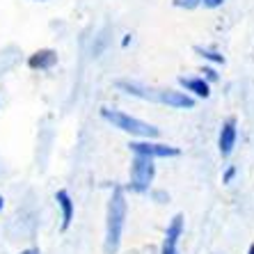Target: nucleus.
Segmentation results:
<instances>
[{"label": "nucleus", "instance_id": "obj_1", "mask_svg": "<svg viewBox=\"0 0 254 254\" xmlns=\"http://www.w3.org/2000/svg\"><path fill=\"white\" fill-rule=\"evenodd\" d=\"M126 195L122 188L113 190V197L108 201V215H106V254H117L119 243H122V231H124V220H126Z\"/></svg>", "mask_w": 254, "mask_h": 254}, {"label": "nucleus", "instance_id": "obj_2", "mask_svg": "<svg viewBox=\"0 0 254 254\" xmlns=\"http://www.w3.org/2000/svg\"><path fill=\"white\" fill-rule=\"evenodd\" d=\"M101 117L106 119V122H110L115 128L124 130V133H130V135H135V137H147V140H151V137H158V133H160L154 124H147V122H142V119H135L126 113H119V110H110V108H103V110H101Z\"/></svg>", "mask_w": 254, "mask_h": 254}, {"label": "nucleus", "instance_id": "obj_3", "mask_svg": "<svg viewBox=\"0 0 254 254\" xmlns=\"http://www.w3.org/2000/svg\"><path fill=\"white\" fill-rule=\"evenodd\" d=\"M119 87H124L126 92L133 96L156 101V103H163V106H172V108H192L195 106V101L190 99L186 92H174V89H142V87H137V85H126V83H122Z\"/></svg>", "mask_w": 254, "mask_h": 254}, {"label": "nucleus", "instance_id": "obj_4", "mask_svg": "<svg viewBox=\"0 0 254 254\" xmlns=\"http://www.w3.org/2000/svg\"><path fill=\"white\" fill-rule=\"evenodd\" d=\"M154 177H156L154 158L135 156L133 163H130V184H128V188L133 190V192H144V190H149Z\"/></svg>", "mask_w": 254, "mask_h": 254}, {"label": "nucleus", "instance_id": "obj_5", "mask_svg": "<svg viewBox=\"0 0 254 254\" xmlns=\"http://www.w3.org/2000/svg\"><path fill=\"white\" fill-rule=\"evenodd\" d=\"M130 151L135 156H147V158H170V156H179L177 147H170V144H158V142H130L128 144Z\"/></svg>", "mask_w": 254, "mask_h": 254}, {"label": "nucleus", "instance_id": "obj_6", "mask_svg": "<svg viewBox=\"0 0 254 254\" xmlns=\"http://www.w3.org/2000/svg\"><path fill=\"white\" fill-rule=\"evenodd\" d=\"M181 234H184V215L177 213V215L172 218V222L167 225L160 254H179V238H181Z\"/></svg>", "mask_w": 254, "mask_h": 254}, {"label": "nucleus", "instance_id": "obj_7", "mask_svg": "<svg viewBox=\"0 0 254 254\" xmlns=\"http://www.w3.org/2000/svg\"><path fill=\"white\" fill-rule=\"evenodd\" d=\"M236 119L231 117L227 119L225 124H222V128H220V140H218V147H220V154H222V158H227V156L234 151V147H236Z\"/></svg>", "mask_w": 254, "mask_h": 254}, {"label": "nucleus", "instance_id": "obj_8", "mask_svg": "<svg viewBox=\"0 0 254 254\" xmlns=\"http://www.w3.org/2000/svg\"><path fill=\"white\" fill-rule=\"evenodd\" d=\"M55 201H58L60 211H62V229H69L71 222H73V199L66 190H58L55 192Z\"/></svg>", "mask_w": 254, "mask_h": 254}, {"label": "nucleus", "instance_id": "obj_9", "mask_svg": "<svg viewBox=\"0 0 254 254\" xmlns=\"http://www.w3.org/2000/svg\"><path fill=\"white\" fill-rule=\"evenodd\" d=\"M55 62H58V53L55 51H37L35 55H30L28 60V64L30 69H42V71H48V69H53Z\"/></svg>", "mask_w": 254, "mask_h": 254}, {"label": "nucleus", "instance_id": "obj_10", "mask_svg": "<svg viewBox=\"0 0 254 254\" xmlns=\"http://www.w3.org/2000/svg\"><path fill=\"white\" fill-rule=\"evenodd\" d=\"M179 83L184 85L188 92H192L195 96H201V99H206L211 94V89H208V83L204 78H179Z\"/></svg>", "mask_w": 254, "mask_h": 254}, {"label": "nucleus", "instance_id": "obj_11", "mask_svg": "<svg viewBox=\"0 0 254 254\" xmlns=\"http://www.w3.org/2000/svg\"><path fill=\"white\" fill-rule=\"evenodd\" d=\"M197 51H199V53L204 55V58H206V60H213V62H225V60H222V55L213 53V51H204V48H197Z\"/></svg>", "mask_w": 254, "mask_h": 254}, {"label": "nucleus", "instance_id": "obj_12", "mask_svg": "<svg viewBox=\"0 0 254 254\" xmlns=\"http://www.w3.org/2000/svg\"><path fill=\"white\" fill-rule=\"evenodd\" d=\"M234 177H236V167L229 165V167H227V172L222 174V184H231V181H234Z\"/></svg>", "mask_w": 254, "mask_h": 254}, {"label": "nucleus", "instance_id": "obj_13", "mask_svg": "<svg viewBox=\"0 0 254 254\" xmlns=\"http://www.w3.org/2000/svg\"><path fill=\"white\" fill-rule=\"evenodd\" d=\"M201 0H174V5L177 7H188V9H192V7H197Z\"/></svg>", "mask_w": 254, "mask_h": 254}, {"label": "nucleus", "instance_id": "obj_14", "mask_svg": "<svg viewBox=\"0 0 254 254\" xmlns=\"http://www.w3.org/2000/svg\"><path fill=\"white\" fill-rule=\"evenodd\" d=\"M204 73H206V78H208V80H218V73H215V71H213V69H204Z\"/></svg>", "mask_w": 254, "mask_h": 254}, {"label": "nucleus", "instance_id": "obj_15", "mask_svg": "<svg viewBox=\"0 0 254 254\" xmlns=\"http://www.w3.org/2000/svg\"><path fill=\"white\" fill-rule=\"evenodd\" d=\"M225 0H204V5L206 7H218V5H222Z\"/></svg>", "mask_w": 254, "mask_h": 254}, {"label": "nucleus", "instance_id": "obj_16", "mask_svg": "<svg viewBox=\"0 0 254 254\" xmlns=\"http://www.w3.org/2000/svg\"><path fill=\"white\" fill-rule=\"evenodd\" d=\"M21 254H39V250H37V248H28V250H23Z\"/></svg>", "mask_w": 254, "mask_h": 254}, {"label": "nucleus", "instance_id": "obj_17", "mask_svg": "<svg viewBox=\"0 0 254 254\" xmlns=\"http://www.w3.org/2000/svg\"><path fill=\"white\" fill-rule=\"evenodd\" d=\"M5 208V199H2V195H0V211Z\"/></svg>", "mask_w": 254, "mask_h": 254}, {"label": "nucleus", "instance_id": "obj_18", "mask_svg": "<svg viewBox=\"0 0 254 254\" xmlns=\"http://www.w3.org/2000/svg\"><path fill=\"white\" fill-rule=\"evenodd\" d=\"M248 254H254V243L250 245V250H248Z\"/></svg>", "mask_w": 254, "mask_h": 254}]
</instances>
